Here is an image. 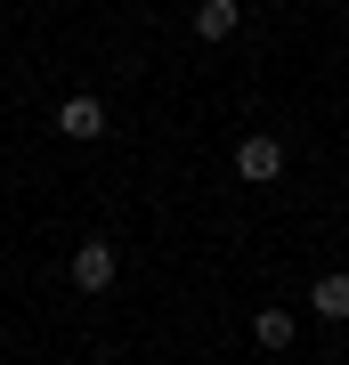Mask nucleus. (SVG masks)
Masks as SVG:
<instances>
[{"instance_id":"1","label":"nucleus","mask_w":349,"mask_h":365,"mask_svg":"<svg viewBox=\"0 0 349 365\" xmlns=\"http://www.w3.org/2000/svg\"><path fill=\"white\" fill-rule=\"evenodd\" d=\"M236 170H244L252 187H260V179H276V170H285V138H268V130H252L244 146H236Z\"/></svg>"},{"instance_id":"2","label":"nucleus","mask_w":349,"mask_h":365,"mask_svg":"<svg viewBox=\"0 0 349 365\" xmlns=\"http://www.w3.org/2000/svg\"><path fill=\"white\" fill-rule=\"evenodd\" d=\"M74 284H81V292H106V284H114V244L90 235V244L74 252Z\"/></svg>"},{"instance_id":"3","label":"nucleus","mask_w":349,"mask_h":365,"mask_svg":"<svg viewBox=\"0 0 349 365\" xmlns=\"http://www.w3.org/2000/svg\"><path fill=\"white\" fill-rule=\"evenodd\" d=\"M57 130H65V138H106V106H98V98H65V106H57Z\"/></svg>"},{"instance_id":"4","label":"nucleus","mask_w":349,"mask_h":365,"mask_svg":"<svg viewBox=\"0 0 349 365\" xmlns=\"http://www.w3.org/2000/svg\"><path fill=\"white\" fill-rule=\"evenodd\" d=\"M236 25H244V9H236V0H203V9H195V33H203V41H228Z\"/></svg>"},{"instance_id":"5","label":"nucleus","mask_w":349,"mask_h":365,"mask_svg":"<svg viewBox=\"0 0 349 365\" xmlns=\"http://www.w3.org/2000/svg\"><path fill=\"white\" fill-rule=\"evenodd\" d=\"M317 317H333V325H349V276H317Z\"/></svg>"},{"instance_id":"6","label":"nucleus","mask_w":349,"mask_h":365,"mask_svg":"<svg viewBox=\"0 0 349 365\" xmlns=\"http://www.w3.org/2000/svg\"><path fill=\"white\" fill-rule=\"evenodd\" d=\"M252 341H260V349H285V341H293V317L285 309H260L252 317Z\"/></svg>"}]
</instances>
